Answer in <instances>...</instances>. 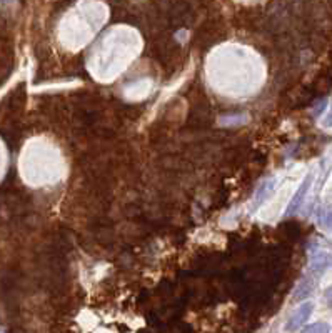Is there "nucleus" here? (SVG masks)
Wrapping results in <instances>:
<instances>
[{
  "label": "nucleus",
  "mask_w": 332,
  "mask_h": 333,
  "mask_svg": "<svg viewBox=\"0 0 332 333\" xmlns=\"http://www.w3.org/2000/svg\"><path fill=\"white\" fill-rule=\"evenodd\" d=\"M307 330H320V332H329L330 328L327 327V325H322V323H320V325H314V327H309V328H307Z\"/></svg>",
  "instance_id": "1"
},
{
  "label": "nucleus",
  "mask_w": 332,
  "mask_h": 333,
  "mask_svg": "<svg viewBox=\"0 0 332 333\" xmlns=\"http://www.w3.org/2000/svg\"><path fill=\"white\" fill-rule=\"evenodd\" d=\"M326 125H332V113L329 117H327V120H326Z\"/></svg>",
  "instance_id": "2"
}]
</instances>
